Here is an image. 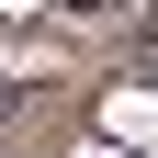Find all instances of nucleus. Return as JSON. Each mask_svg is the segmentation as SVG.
<instances>
[{
	"label": "nucleus",
	"instance_id": "obj_1",
	"mask_svg": "<svg viewBox=\"0 0 158 158\" xmlns=\"http://www.w3.org/2000/svg\"><path fill=\"white\" fill-rule=\"evenodd\" d=\"M113 135H147V147H158V102H147V90H113Z\"/></svg>",
	"mask_w": 158,
	"mask_h": 158
},
{
	"label": "nucleus",
	"instance_id": "obj_2",
	"mask_svg": "<svg viewBox=\"0 0 158 158\" xmlns=\"http://www.w3.org/2000/svg\"><path fill=\"white\" fill-rule=\"evenodd\" d=\"M0 11H34V0H0Z\"/></svg>",
	"mask_w": 158,
	"mask_h": 158
},
{
	"label": "nucleus",
	"instance_id": "obj_3",
	"mask_svg": "<svg viewBox=\"0 0 158 158\" xmlns=\"http://www.w3.org/2000/svg\"><path fill=\"white\" fill-rule=\"evenodd\" d=\"M90 158H102V147H90Z\"/></svg>",
	"mask_w": 158,
	"mask_h": 158
}]
</instances>
